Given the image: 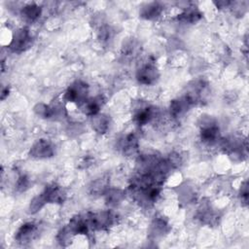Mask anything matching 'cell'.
<instances>
[{"label": "cell", "mask_w": 249, "mask_h": 249, "mask_svg": "<svg viewBox=\"0 0 249 249\" xmlns=\"http://www.w3.org/2000/svg\"><path fill=\"white\" fill-rule=\"evenodd\" d=\"M105 202L109 207H116L122 203L124 198V192L121 189L109 188L104 195Z\"/></svg>", "instance_id": "obj_18"}, {"label": "cell", "mask_w": 249, "mask_h": 249, "mask_svg": "<svg viewBox=\"0 0 249 249\" xmlns=\"http://www.w3.org/2000/svg\"><path fill=\"white\" fill-rule=\"evenodd\" d=\"M119 149L124 156H133L138 152L139 140L134 133L123 136L119 140Z\"/></svg>", "instance_id": "obj_10"}, {"label": "cell", "mask_w": 249, "mask_h": 249, "mask_svg": "<svg viewBox=\"0 0 249 249\" xmlns=\"http://www.w3.org/2000/svg\"><path fill=\"white\" fill-rule=\"evenodd\" d=\"M102 106V98L100 96L88 98L85 102L80 105L83 114L91 117L99 113Z\"/></svg>", "instance_id": "obj_16"}, {"label": "cell", "mask_w": 249, "mask_h": 249, "mask_svg": "<svg viewBox=\"0 0 249 249\" xmlns=\"http://www.w3.org/2000/svg\"><path fill=\"white\" fill-rule=\"evenodd\" d=\"M166 160L171 168H179L183 164V157L181 156L180 153L177 152L171 153L166 159Z\"/></svg>", "instance_id": "obj_24"}, {"label": "cell", "mask_w": 249, "mask_h": 249, "mask_svg": "<svg viewBox=\"0 0 249 249\" xmlns=\"http://www.w3.org/2000/svg\"><path fill=\"white\" fill-rule=\"evenodd\" d=\"M112 36V29L107 26V25H103L99 28V31H98V38L101 40V41H107L111 38Z\"/></svg>", "instance_id": "obj_27"}, {"label": "cell", "mask_w": 249, "mask_h": 249, "mask_svg": "<svg viewBox=\"0 0 249 249\" xmlns=\"http://www.w3.org/2000/svg\"><path fill=\"white\" fill-rule=\"evenodd\" d=\"M87 219L92 230L104 231L108 230L116 223L117 216L111 210H103L96 213H89Z\"/></svg>", "instance_id": "obj_2"}, {"label": "cell", "mask_w": 249, "mask_h": 249, "mask_svg": "<svg viewBox=\"0 0 249 249\" xmlns=\"http://www.w3.org/2000/svg\"><path fill=\"white\" fill-rule=\"evenodd\" d=\"M160 73L155 63L145 62L136 71V80L139 84L150 86L157 82Z\"/></svg>", "instance_id": "obj_6"}, {"label": "cell", "mask_w": 249, "mask_h": 249, "mask_svg": "<svg viewBox=\"0 0 249 249\" xmlns=\"http://www.w3.org/2000/svg\"><path fill=\"white\" fill-rule=\"evenodd\" d=\"M109 188V177L102 176L90 183L89 186V193L91 196L98 197L104 196Z\"/></svg>", "instance_id": "obj_15"}, {"label": "cell", "mask_w": 249, "mask_h": 249, "mask_svg": "<svg viewBox=\"0 0 249 249\" xmlns=\"http://www.w3.org/2000/svg\"><path fill=\"white\" fill-rule=\"evenodd\" d=\"M47 200H46V197L44 196L43 193L35 196L30 203H29V206H28V212L30 214H36L37 212H39L46 204H47Z\"/></svg>", "instance_id": "obj_21"}, {"label": "cell", "mask_w": 249, "mask_h": 249, "mask_svg": "<svg viewBox=\"0 0 249 249\" xmlns=\"http://www.w3.org/2000/svg\"><path fill=\"white\" fill-rule=\"evenodd\" d=\"M168 229L169 228H168L167 222L161 217H157L154 219V221L151 224L150 233L154 237H160L168 231Z\"/></svg>", "instance_id": "obj_20"}, {"label": "cell", "mask_w": 249, "mask_h": 249, "mask_svg": "<svg viewBox=\"0 0 249 249\" xmlns=\"http://www.w3.org/2000/svg\"><path fill=\"white\" fill-rule=\"evenodd\" d=\"M202 15L200 11L194 6H188L186 9L177 17V19L183 23L194 24L201 18Z\"/></svg>", "instance_id": "obj_17"}, {"label": "cell", "mask_w": 249, "mask_h": 249, "mask_svg": "<svg viewBox=\"0 0 249 249\" xmlns=\"http://www.w3.org/2000/svg\"><path fill=\"white\" fill-rule=\"evenodd\" d=\"M90 125L98 134H104L110 127V118L106 114L98 113L90 117Z\"/></svg>", "instance_id": "obj_14"}, {"label": "cell", "mask_w": 249, "mask_h": 249, "mask_svg": "<svg viewBox=\"0 0 249 249\" xmlns=\"http://www.w3.org/2000/svg\"><path fill=\"white\" fill-rule=\"evenodd\" d=\"M192 101L186 96L173 99L169 105V112L173 118H180L193 106Z\"/></svg>", "instance_id": "obj_11"}, {"label": "cell", "mask_w": 249, "mask_h": 249, "mask_svg": "<svg viewBox=\"0 0 249 249\" xmlns=\"http://www.w3.org/2000/svg\"><path fill=\"white\" fill-rule=\"evenodd\" d=\"M32 43V35L29 29L25 27L18 28L12 35L9 49L14 53H22L26 51Z\"/></svg>", "instance_id": "obj_3"}, {"label": "cell", "mask_w": 249, "mask_h": 249, "mask_svg": "<svg viewBox=\"0 0 249 249\" xmlns=\"http://www.w3.org/2000/svg\"><path fill=\"white\" fill-rule=\"evenodd\" d=\"M88 94L89 85L82 80H77L68 87L63 95V99L67 102L76 103L80 106L89 98Z\"/></svg>", "instance_id": "obj_1"}, {"label": "cell", "mask_w": 249, "mask_h": 249, "mask_svg": "<svg viewBox=\"0 0 249 249\" xmlns=\"http://www.w3.org/2000/svg\"><path fill=\"white\" fill-rule=\"evenodd\" d=\"M29 156L36 160L50 159L54 156V145L48 139L40 138L30 147Z\"/></svg>", "instance_id": "obj_5"}, {"label": "cell", "mask_w": 249, "mask_h": 249, "mask_svg": "<svg viewBox=\"0 0 249 249\" xmlns=\"http://www.w3.org/2000/svg\"><path fill=\"white\" fill-rule=\"evenodd\" d=\"M200 139L207 145L215 144L220 137V128L210 117L201 118Z\"/></svg>", "instance_id": "obj_4"}, {"label": "cell", "mask_w": 249, "mask_h": 249, "mask_svg": "<svg viewBox=\"0 0 249 249\" xmlns=\"http://www.w3.org/2000/svg\"><path fill=\"white\" fill-rule=\"evenodd\" d=\"M67 227L69 228V230L74 235L88 234L90 229L88 219L80 215H76L73 218H71V220L67 224Z\"/></svg>", "instance_id": "obj_13"}, {"label": "cell", "mask_w": 249, "mask_h": 249, "mask_svg": "<svg viewBox=\"0 0 249 249\" xmlns=\"http://www.w3.org/2000/svg\"><path fill=\"white\" fill-rule=\"evenodd\" d=\"M74 236L75 235L71 232V231L69 230V228L66 225L59 230V231L56 235V239L61 246H68V244L72 242Z\"/></svg>", "instance_id": "obj_22"}, {"label": "cell", "mask_w": 249, "mask_h": 249, "mask_svg": "<svg viewBox=\"0 0 249 249\" xmlns=\"http://www.w3.org/2000/svg\"><path fill=\"white\" fill-rule=\"evenodd\" d=\"M29 185H30L29 178L26 175H20L18 178L15 187H16L17 192L22 193V192H25L29 188Z\"/></svg>", "instance_id": "obj_25"}, {"label": "cell", "mask_w": 249, "mask_h": 249, "mask_svg": "<svg viewBox=\"0 0 249 249\" xmlns=\"http://www.w3.org/2000/svg\"><path fill=\"white\" fill-rule=\"evenodd\" d=\"M248 196H249V192H248V182L244 181L243 184L241 185L240 191H239V196H240V201L243 205H247L248 204Z\"/></svg>", "instance_id": "obj_26"}, {"label": "cell", "mask_w": 249, "mask_h": 249, "mask_svg": "<svg viewBox=\"0 0 249 249\" xmlns=\"http://www.w3.org/2000/svg\"><path fill=\"white\" fill-rule=\"evenodd\" d=\"M8 94H9V89H8V87H7V88H3V89H2V92H1V99L4 100L5 97H6Z\"/></svg>", "instance_id": "obj_29"}, {"label": "cell", "mask_w": 249, "mask_h": 249, "mask_svg": "<svg viewBox=\"0 0 249 249\" xmlns=\"http://www.w3.org/2000/svg\"><path fill=\"white\" fill-rule=\"evenodd\" d=\"M135 49H136V44H135V42L132 41V40L126 42V43L124 44V46H123V50H124V53H125V55H130V54H132V53L135 52Z\"/></svg>", "instance_id": "obj_28"}, {"label": "cell", "mask_w": 249, "mask_h": 249, "mask_svg": "<svg viewBox=\"0 0 249 249\" xmlns=\"http://www.w3.org/2000/svg\"><path fill=\"white\" fill-rule=\"evenodd\" d=\"M38 234V226L34 223L28 222L22 224L15 234V239L19 244L25 245L33 241Z\"/></svg>", "instance_id": "obj_8"}, {"label": "cell", "mask_w": 249, "mask_h": 249, "mask_svg": "<svg viewBox=\"0 0 249 249\" xmlns=\"http://www.w3.org/2000/svg\"><path fill=\"white\" fill-rule=\"evenodd\" d=\"M46 197L48 203L61 204L66 199V193L62 187L56 184H51L45 187L42 192Z\"/></svg>", "instance_id": "obj_9"}, {"label": "cell", "mask_w": 249, "mask_h": 249, "mask_svg": "<svg viewBox=\"0 0 249 249\" xmlns=\"http://www.w3.org/2000/svg\"><path fill=\"white\" fill-rule=\"evenodd\" d=\"M33 111L38 117H40L42 119H52V117H53L52 105H48L43 102L37 103L33 107Z\"/></svg>", "instance_id": "obj_23"}, {"label": "cell", "mask_w": 249, "mask_h": 249, "mask_svg": "<svg viewBox=\"0 0 249 249\" xmlns=\"http://www.w3.org/2000/svg\"><path fill=\"white\" fill-rule=\"evenodd\" d=\"M156 110L148 103L140 102L133 110V121L138 125H145L155 118Z\"/></svg>", "instance_id": "obj_7"}, {"label": "cell", "mask_w": 249, "mask_h": 249, "mask_svg": "<svg viewBox=\"0 0 249 249\" xmlns=\"http://www.w3.org/2000/svg\"><path fill=\"white\" fill-rule=\"evenodd\" d=\"M163 11V6L159 2H149L141 6L139 15L142 18L153 20L158 18Z\"/></svg>", "instance_id": "obj_12"}, {"label": "cell", "mask_w": 249, "mask_h": 249, "mask_svg": "<svg viewBox=\"0 0 249 249\" xmlns=\"http://www.w3.org/2000/svg\"><path fill=\"white\" fill-rule=\"evenodd\" d=\"M42 14V8L35 3H30L23 6L20 10L21 18L26 21H35Z\"/></svg>", "instance_id": "obj_19"}]
</instances>
